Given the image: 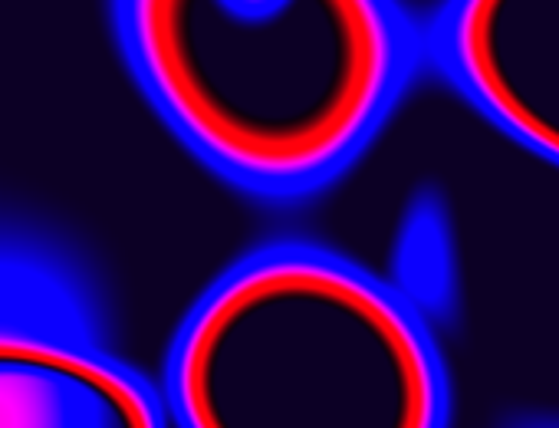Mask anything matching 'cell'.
I'll return each mask as SVG.
<instances>
[{"mask_svg":"<svg viewBox=\"0 0 559 428\" xmlns=\"http://www.w3.org/2000/svg\"><path fill=\"white\" fill-rule=\"evenodd\" d=\"M132 86L227 188L297 204L333 188L425 73L402 0H109Z\"/></svg>","mask_w":559,"mask_h":428,"instance_id":"cell-1","label":"cell"},{"mask_svg":"<svg viewBox=\"0 0 559 428\" xmlns=\"http://www.w3.org/2000/svg\"><path fill=\"white\" fill-rule=\"evenodd\" d=\"M155 385L175 428H444L454 412L421 304L310 238L224 264L178 317Z\"/></svg>","mask_w":559,"mask_h":428,"instance_id":"cell-2","label":"cell"},{"mask_svg":"<svg viewBox=\"0 0 559 428\" xmlns=\"http://www.w3.org/2000/svg\"><path fill=\"white\" fill-rule=\"evenodd\" d=\"M155 376L96 333L80 287L0 248V428H165Z\"/></svg>","mask_w":559,"mask_h":428,"instance_id":"cell-3","label":"cell"},{"mask_svg":"<svg viewBox=\"0 0 559 428\" xmlns=\"http://www.w3.org/2000/svg\"><path fill=\"white\" fill-rule=\"evenodd\" d=\"M425 70L490 129L559 168V0H438Z\"/></svg>","mask_w":559,"mask_h":428,"instance_id":"cell-4","label":"cell"},{"mask_svg":"<svg viewBox=\"0 0 559 428\" xmlns=\"http://www.w3.org/2000/svg\"><path fill=\"white\" fill-rule=\"evenodd\" d=\"M224 4H230L237 11H263V8L276 4V0H224Z\"/></svg>","mask_w":559,"mask_h":428,"instance_id":"cell-5","label":"cell"}]
</instances>
